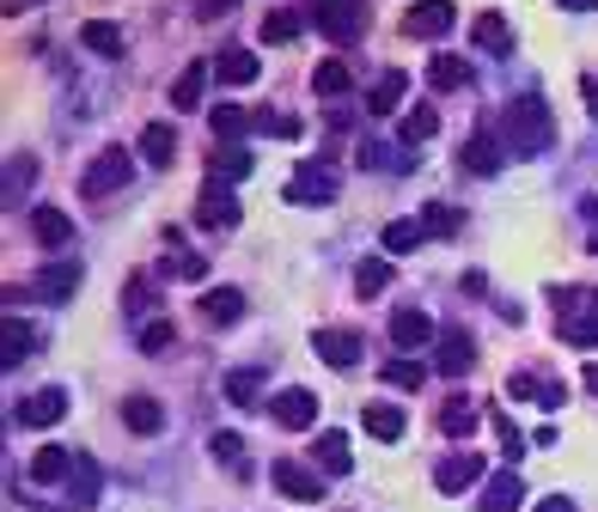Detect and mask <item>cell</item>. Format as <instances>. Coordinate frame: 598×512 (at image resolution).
<instances>
[{"instance_id":"20","label":"cell","mask_w":598,"mask_h":512,"mask_svg":"<svg viewBox=\"0 0 598 512\" xmlns=\"http://www.w3.org/2000/svg\"><path fill=\"white\" fill-rule=\"evenodd\" d=\"M403 92H410V74H398V67H391V74H379V86H372L360 105H367V117H391V110L403 105Z\"/></svg>"},{"instance_id":"42","label":"cell","mask_w":598,"mask_h":512,"mask_svg":"<svg viewBox=\"0 0 598 512\" xmlns=\"http://www.w3.org/2000/svg\"><path fill=\"white\" fill-rule=\"evenodd\" d=\"M300 25H306V19H300V13H287V7H275V13L263 19V43H293V37H300Z\"/></svg>"},{"instance_id":"40","label":"cell","mask_w":598,"mask_h":512,"mask_svg":"<svg viewBox=\"0 0 598 512\" xmlns=\"http://www.w3.org/2000/svg\"><path fill=\"white\" fill-rule=\"evenodd\" d=\"M477 43H482L489 55H507V50H513V31H507V19H501V13H482V19H477Z\"/></svg>"},{"instance_id":"37","label":"cell","mask_w":598,"mask_h":512,"mask_svg":"<svg viewBox=\"0 0 598 512\" xmlns=\"http://www.w3.org/2000/svg\"><path fill=\"white\" fill-rule=\"evenodd\" d=\"M391 287V257H367V263L355 269V293L360 299H372V293Z\"/></svg>"},{"instance_id":"4","label":"cell","mask_w":598,"mask_h":512,"mask_svg":"<svg viewBox=\"0 0 598 512\" xmlns=\"http://www.w3.org/2000/svg\"><path fill=\"white\" fill-rule=\"evenodd\" d=\"M312 25L330 43H355L367 31V0H312Z\"/></svg>"},{"instance_id":"1","label":"cell","mask_w":598,"mask_h":512,"mask_svg":"<svg viewBox=\"0 0 598 512\" xmlns=\"http://www.w3.org/2000/svg\"><path fill=\"white\" fill-rule=\"evenodd\" d=\"M550 141H556V122H550V105L537 92H519L513 105H507V153L519 159H537L550 153Z\"/></svg>"},{"instance_id":"34","label":"cell","mask_w":598,"mask_h":512,"mask_svg":"<svg viewBox=\"0 0 598 512\" xmlns=\"http://www.w3.org/2000/svg\"><path fill=\"white\" fill-rule=\"evenodd\" d=\"M348 86H355V79H348V62H343V55L318 62V74H312V92H318V98H330V105H336V98H348Z\"/></svg>"},{"instance_id":"17","label":"cell","mask_w":598,"mask_h":512,"mask_svg":"<svg viewBox=\"0 0 598 512\" xmlns=\"http://www.w3.org/2000/svg\"><path fill=\"white\" fill-rule=\"evenodd\" d=\"M31 287H37L50 305H67V299H74V287H80V263H50V269H37V281H31Z\"/></svg>"},{"instance_id":"7","label":"cell","mask_w":598,"mask_h":512,"mask_svg":"<svg viewBox=\"0 0 598 512\" xmlns=\"http://www.w3.org/2000/svg\"><path fill=\"white\" fill-rule=\"evenodd\" d=\"M434 488L439 494H470V488H482V458L477 451H446V458L434 464Z\"/></svg>"},{"instance_id":"9","label":"cell","mask_w":598,"mask_h":512,"mask_svg":"<svg viewBox=\"0 0 598 512\" xmlns=\"http://www.w3.org/2000/svg\"><path fill=\"white\" fill-rule=\"evenodd\" d=\"M391 341H398V355H415V348L439 341V329H434V317H427L422 305H403V312H391Z\"/></svg>"},{"instance_id":"26","label":"cell","mask_w":598,"mask_h":512,"mask_svg":"<svg viewBox=\"0 0 598 512\" xmlns=\"http://www.w3.org/2000/svg\"><path fill=\"white\" fill-rule=\"evenodd\" d=\"M312 458H318V470L348 476V464H355V451H348V434H330V427H324V434L312 439Z\"/></svg>"},{"instance_id":"2","label":"cell","mask_w":598,"mask_h":512,"mask_svg":"<svg viewBox=\"0 0 598 512\" xmlns=\"http://www.w3.org/2000/svg\"><path fill=\"white\" fill-rule=\"evenodd\" d=\"M562 312V341L574 348H598V287H550Z\"/></svg>"},{"instance_id":"54","label":"cell","mask_w":598,"mask_h":512,"mask_svg":"<svg viewBox=\"0 0 598 512\" xmlns=\"http://www.w3.org/2000/svg\"><path fill=\"white\" fill-rule=\"evenodd\" d=\"M556 7H568V13H592L598 0H556Z\"/></svg>"},{"instance_id":"11","label":"cell","mask_w":598,"mask_h":512,"mask_svg":"<svg viewBox=\"0 0 598 512\" xmlns=\"http://www.w3.org/2000/svg\"><path fill=\"white\" fill-rule=\"evenodd\" d=\"M312 421H318V396H312L306 384H287V391L275 396V427H287V434H306Z\"/></svg>"},{"instance_id":"29","label":"cell","mask_w":598,"mask_h":512,"mask_svg":"<svg viewBox=\"0 0 598 512\" xmlns=\"http://www.w3.org/2000/svg\"><path fill=\"white\" fill-rule=\"evenodd\" d=\"M422 232L427 238H458L465 232V208H453V201H427L422 208Z\"/></svg>"},{"instance_id":"6","label":"cell","mask_w":598,"mask_h":512,"mask_svg":"<svg viewBox=\"0 0 598 512\" xmlns=\"http://www.w3.org/2000/svg\"><path fill=\"white\" fill-rule=\"evenodd\" d=\"M470 367H477V341H470V329H439L434 372H439V379H465Z\"/></svg>"},{"instance_id":"48","label":"cell","mask_w":598,"mask_h":512,"mask_svg":"<svg viewBox=\"0 0 598 512\" xmlns=\"http://www.w3.org/2000/svg\"><path fill=\"white\" fill-rule=\"evenodd\" d=\"M537 384H544V379H532V372H513V379H507V396H513V403H537Z\"/></svg>"},{"instance_id":"23","label":"cell","mask_w":598,"mask_h":512,"mask_svg":"<svg viewBox=\"0 0 598 512\" xmlns=\"http://www.w3.org/2000/svg\"><path fill=\"white\" fill-rule=\"evenodd\" d=\"M427 86H434V92H465L470 86V62L465 55H434V62H427Z\"/></svg>"},{"instance_id":"30","label":"cell","mask_w":598,"mask_h":512,"mask_svg":"<svg viewBox=\"0 0 598 512\" xmlns=\"http://www.w3.org/2000/svg\"><path fill=\"white\" fill-rule=\"evenodd\" d=\"M239 177H251V153L244 146H220L208 159V184H239Z\"/></svg>"},{"instance_id":"32","label":"cell","mask_w":598,"mask_h":512,"mask_svg":"<svg viewBox=\"0 0 598 512\" xmlns=\"http://www.w3.org/2000/svg\"><path fill=\"white\" fill-rule=\"evenodd\" d=\"M74 464L80 458H74L67 446H43L37 458H31V482H62V476H74Z\"/></svg>"},{"instance_id":"39","label":"cell","mask_w":598,"mask_h":512,"mask_svg":"<svg viewBox=\"0 0 598 512\" xmlns=\"http://www.w3.org/2000/svg\"><path fill=\"white\" fill-rule=\"evenodd\" d=\"M251 129H257V134H275V141H293V134H300V117H287V110L263 105V110H251Z\"/></svg>"},{"instance_id":"31","label":"cell","mask_w":598,"mask_h":512,"mask_svg":"<svg viewBox=\"0 0 598 512\" xmlns=\"http://www.w3.org/2000/svg\"><path fill=\"white\" fill-rule=\"evenodd\" d=\"M202 317H208V324H232V317H244V293L239 287H208L202 293Z\"/></svg>"},{"instance_id":"27","label":"cell","mask_w":598,"mask_h":512,"mask_svg":"<svg viewBox=\"0 0 598 512\" xmlns=\"http://www.w3.org/2000/svg\"><path fill=\"white\" fill-rule=\"evenodd\" d=\"M0 367H19V360L31 355V348H37V329L25 324V317H7V329H0Z\"/></svg>"},{"instance_id":"46","label":"cell","mask_w":598,"mask_h":512,"mask_svg":"<svg viewBox=\"0 0 598 512\" xmlns=\"http://www.w3.org/2000/svg\"><path fill=\"white\" fill-rule=\"evenodd\" d=\"M172 336H177V329H172V324H160V317H153V324L141 329V355H165V348H172Z\"/></svg>"},{"instance_id":"45","label":"cell","mask_w":598,"mask_h":512,"mask_svg":"<svg viewBox=\"0 0 598 512\" xmlns=\"http://www.w3.org/2000/svg\"><path fill=\"white\" fill-rule=\"evenodd\" d=\"M172 269H177L184 281H202V275H208V257H202V250H177V244H172Z\"/></svg>"},{"instance_id":"35","label":"cell","mask_w":598,"mask_h":512,"mask_svg":"<svg viewBox=\"0 0 598 512\" xmlns=\"http://www.w3.org/2000/svg\"><path fill=\"white\" fill-rule=\"evenodd\" d=\"M208 122H214V134H220L227 146H239L244 134H251V110H239V105H214Z\"/></svg>"},{"instance_id":"33","label":"cell","mask_w":598,"mask_h":512,"mask_svg":"<svg viewBox=\"0 0 598 512\" xmlns=\"http://www.w3.org/2000/svg\"><path fill=\"white\" fill-rule=\"evenodd\" d=\"M208 74H214L208 62H189L184 74L172 79V105H177V110H196V105H202V86H208Z\"/></svg>"},{"instance_id":"55","label":"cell","mask_w":598,"mask_h":512,"mask_svg":"<svg viewBox=\"0 0 598 512\" xmlns=\"http://www.w3.org/2000/svg\"><path fill=\"white\" fill-rule=\"evenodd\" d=\"M586 391H598V367H586Z\"/></svg>"},{"instance_id":"56","label":"cell","mask_w":598,"mask_h":512,"mask_svg":"<svg viewBox=\"0 0 598 512\" xmlns=\"http://www.w3.org/2000/svg\"><path fill=\"white\" fill-rule=\"evenodd\" d=\"M586 250H592V257H598V232H592V238H586Z\"/></svg>"},{"instance_id":"57","label":"cell","mask_w":598,"mask_h":512,"mask_svg":"<svg viewBox=\"0 0 598 512\" xmlns=\"http://www.w3.org/2000/svg\"><path fill=\"white\" fill-rule=\"evenodd\" d=\"M592 110H598V98H592Z\"/></svg>"},{"instance_id":"3","label":"cell","mask_w":598,"mask_h":512,"mask_svg":"<svg viewBox=\"0 0 598 512\" xmlns=\"http://www.w3.org/2000/svg\"><path fill=\"white\" fill-rule=\"evenodd\" d=\"M129 177H134V159H129V146H105V153L86 165V177H80V189L93 201H110L117 189H129Z\"/></svg>"},{"instance_id":"44","label":"cell","mask_w":598,"mask_h":512,"mask_svg":"<svg viewBox=\"0 0 598 512\" xmlns=\"http://www.w3.org/2000/svg\"><path fill=\"white\" fill-rule=\"evenodd\" d=\"M257 384H263V372H251V367H239V372H227V396L232 403H257Z\"/></svg>"},{"instance_id":"16","label":"cell","mask_w":598,"mask_h":512,"mask_svg":"<svg viewBox=\"0 0 598 512\" xmlns=\"http://www.w3.org/2000/svg\"><path fill=\"white\" fill-rule=\"evenodd\" d=\"M501 159H507V141L501 134H489V129H477L465 141V171H477V177H489V171H501Z\"/></svg>"},{"instance_id":"49","label":"cell","mask_w":598,"mask_h":512,"mask_svg":"<svg viewBox=\"0 0 598 512\" xmlns=\"http://www.w3.org/2000/svg\"><path fill=\"white\" fill-rule=\"evenodd\" d=\"M208 451H214V458H220V464H239V458H244L239 434H214V446H208Z\"/></svg>"},{"instance_id":"22","label":"cell","mask_w":598,"mask_h":512,"mask_svg":"<svg viewBox=\"0 0 598 512\" xmlns=\"http://www.w3.org/2000/svg\"><path fill=\"white\" fill-rule=\"evenodd\" d=\"M31 238H37L43 250H62L67 238H74V220H67L62 208H31Z\"/></svg>"},{"instance_id":"41","label":"cell","mask_w":598,"mask_h":512,"mask_svg":"<svg viewBox=\"0 0 598 512\" xmlns=\"http://www.w3.org/2000/svg\"><path fill=\"white\" fill-rule=\"evenodd\" d=\"M385 384H398V391H422L427 367L422 360H410V355H398V360H385Z\"/></svg>"},{"instance_id":"8","label":"cell","mask_w":598,"mask_h":512,"mask_svg":"<svg viewBox=\"0 0 598 512\" xmlns=\"http://www.w3.org/2000/svg\"><path fill=\"white\" fill-rule=\"evenodd\" d=\"M453 25H458L453 0H415L410 13H403V31H410V37H446Z\"/></svg>"},{"instance_id":"24","label":"cell","mask_w":598,"mask_h":512,"mask_svg":"<svg viewBox=\"0 0 598 512\" xmlns=\"http://www.w3.org/2000/svg\"><path fill=\"white\" fill-rule=\"evenodd\" d=\"M439 134V110L434 105H415V110H403V122H398V141H403V153L410 146H422V141H434Z\"/></svg>"},{"instance_id":"38","label":"cell","mask_w":598,"mask_h":512,"mask_svg":"<svg viewBox=\"0 0 598 512\" xmlns=\"http://www.w3.org/2000/svg\"><path fill=\"white\" fill-rule=\"evenodd\" d=\"M422 238H427V232H422V220H391L379 244H385V257H410V250L422 244Z\"/></svg>"},{"instance_id":"47","label":"cell","mask_w":598,"mask_h":512,"mask_svg":"<svg viewBox=\"0 0 598 512\" xmlns=\"http://www.w3.org/2000/svg\"><path fill=\"white\" fill-rule=\"evenodd\" d=\"M122 305H129V312H146V305H153V281L134 275L129 287H122Z\"/></svg>"},{"instance_id":"53","label":"cell","mask_w":598,"mask_h":512,"mask_svg":"<svg viewBox=\"0 0 598 512\" xmlns=\"http://www.w3.org/2000/svg\"><path fill=\"white\" fill-rule=\"evenodd\" d=\"M537 512H574V500L568 494H550V500H537Z\"/></svg>"},{"instance_id":"13","label":"cell","mask_w":598,"mask_h":512,"mask_svg":"<svg viewBox=\"0 0 598 512\" xmlns=\"http://www.w3.org/2000/svg\"><path fill=\"white\" fill-rule=\"evenodd\" d=\"M62 415H67V391L62 384H43V391H31L25 403H19V421H25V427H55Z\"/></svg>"},{"instance_id":"18","label":"cell","mask_w":598,"mask_h":512,"mask_svg":"<svg viewBox=\"0 0 598 512\" xmlns=\"http://www.w3.org/2000/svg\"><path fill=\"white\" fill-rule=\"evenodd\" d=\"M477 421H482V408L470 403V396H446V403H439V434H446V439L477 434Z\"/></svg>"},{"instance_id":"50","label":"cell","mask_w":598,"mask_h":512,"mask_svg":"<svg viewBox=\"0 0 598 512\" xmlns=\"http://www.w3.org/2000/svg\"><path fill=\"white\" fill-rule=\"evenodd\" d=\"M501 451L507 458H525V439H519V427H507V421H501Z\"/></svg>"},{"instance_id":"12","label":"cell","mask_w":598,"mask_h":512,"mask_svg":"<svg viewBox=\"0 0 598 512\" xmlns=\"http://www.w3.org/2000/svg\"><path fill=\"white\" fill-rule=\"evenodd\" d=\"M312 348H318V360L324 367H360V355H367V341L355 336V329H318V336H312Z\"/></svg>"},{"instance_id":"5","label":"cell","mask_w":598,"mask_h":512,"mask_svg":"<svg viewBox=\"0 0 598 512\" xmlns=\"http://www.w3.org/2000/svg\"><path fill=\"white\" fill-rule=\"evenodd\" d=\"M287 201L293 208H330L336 201V171L330 165H300L287 184Z\"/></svg>"},{"instance_id":"52","label":"cell","mask_w":598,"mask_h":512,"mask_svg":"<svg viewBox=\"0 0 598 512\" xmlns=\"http://www.w3.org/2000/svg\"><path fill=\"white\" fill-rule=\"evenodd\" d=\"M562 396H568V391H562V384H537V408H562Z\"/></svg>"},{"instance_id":"43","label":"cell","mask_w":598,"mask_h":512,"mask_svg":"<svg viewBox=\"0 0 598 512\" xmlns=\"http://www.w3.org/2000/svg\"><path fill=\"white\" fill-rule=\"evenodd\" d=\"M93 500H98V464L80 458L74 464V506H93Z\"/></svg>"},{"instance_id":"10","label":"cell","mask_w":598,"mask_h":512,"mask_svg":"<svg viewBox=\"0 0 598 512\" xmlns=\"http://www.w3.org/2000/svg\"><path fill=\"white\" fill-rule=\"evenodd\" d=\"M196 226H208V232H227V226H239V196H232L227 184H208L196 196Z\"/></svg>"},{"instance_id":"51","label":"cell","mask_w":598,"mask_h":512,"mask_svg":"<svg viewBox=\"0 0 598 512\" xmlns=\"http://www.w3.org/2000/svg\"><path fill=\"white\" fill-rule=\"evenodd\" d=\"M239 0H196V19H220V13H232Z\"/></svg>"},{"instance_id":"19","label":"cell","mask_w":598,"mask_h":512,"mask_svg":"<svg viewBox=\"0 0 598 512\" xmlns=\"http://www.w3.org/2000/svg\"><path fill=\"white\" fill-rule=\"evenodd\" d=\"M141 159L153 171L172 165V159H177V129H172V122H146V129H141Z\"/></svg>"},{"instance_id":"36","label":"cell","mask_w":598,"mask_h":512,"mask_svg":"<svg viewBox=\"0 0 598 512\" xmlns=\"http://www.w3.org/2000/svg\"><path fill=\"white\" fill-rule=\"evenodd\" d=\"M80 43L93 55H105V62H117L122 55V25H110V19H93V25H80Z\"/></svg>"},{"instance_id":"28","label":"cell","mask_w":598,"mask_h":512,"mask_svg":"<svg viewBox=\"0 0 598 512\" xmlns=\"http://www.w3.org/2000/svg\"><path fill=\"white\" fill-rule=\"evenodd\" d=\"M214 74H220V86H251L257 79V55L251 50H220L214 55Z\"/></svg>"},{"instance_id":"15","label":"cell","mask_w":598,"mask_h":512,"mask_svg":"<svg viewBox=\"0 0 598 512\" xmlns=\"http://www.w3.org/2000/svg\"><path fill=\"white\" fill-rule=\"evenodd\" d=\"M275 488H281L287 500H300V506H312V500H324V488H330V482H318L306 464H287V458H281V464H275Z\"/></svg>"},{"instance_id":"14","label":"cell","mask_w":598,"mask_h":512,"mask_svg":"<svg viewBox=\"0 0 598 512\" xmlns=\"http://www.w3.org/2000/svg\"><path fill=\"white\" fill-rule=\"evenodd\" d=\"M519 500H525V482H519V470H494L489 482H482L477 512H519Z\"/></svg>"},{"instance_id":"25","label":"cell","mask_w":598,"mask_h":512,"mask_svg":"<svg viewBox=\"0 0 598 512\" xmlns=\"http://www.w3.org/2000/svg\"><path fill=\"white\" fill-rule=\"evenodd\" d=\"M122 421H129V434H141V439L165 434V408L153 403V396H129V403H122Z\"/></svg>"},{"instance_id":"21","label":"cell","mask_w":598,"mask_h":512,"mask_svg":"<svg viewBox=\"0 0 598 512\" xmlns=\"http://www.w3.org/2000/svg\"><path fill=\"white\" fill-rule=\"evenodd\" d=\"M360 427H367L379 446H398L403 439V408H391V403H367L360 408Z\"/></svg>"}]
</instances>
